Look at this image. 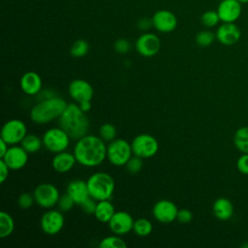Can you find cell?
I'll return each mask as SVG.
<instances>
[{
  "label": "cell",
  "mask_w": 248,
  "mask_h": 248,
  "mask_svg": "<svg viewBox=\"0 0 248 248\" xmlns=\"http://www.w3.org/2000/svg\"><path fill=\"white\" fill-rule=\"evenodd\" d=\"M73 153L80 166L96 168L107 159V144L100 136L87 134L77 140Z\"/></svg>",
  "instance_id": "cell-1"
},
{
  "label": "cell",
  "mask_w": 248,
  "mask_h": 248,
  "mask_svg": "<svg viewBox=\"0 0 248 248\" xmlns=\"http://www.w3.org/2000/svg\"><path fill=\"white\" fill-rule=\"evenodd\" d=\"M78 103L68 104L58 118L59 126L67 132L72 140H78L88 134L89 120Z\"/></svg>",
  "instance_id": "cell-2"
},
{
  "label": "cell",
  "mask_w": 248,
  "mask_h": 248,
  "mask_svg": "<svg viewBox=\"0 0 248 248\" xmlns=\"http://www.w3.org/2000/svg\"><path fill=\"white\" fill-rule=\"evenodd\" d=\"M67 105L66 101L58 96L40 100L31 108L30 118L39 125L49 123L60 117Z\"/></svg>",
  "instance_id": "cell-3"
},
{
  "label": "cell",
  "mask_w": 248,
  "mask_h": 248,
  "mask_svg": "<svg viewBox=\"0 0 248 248\" xmlns=\"http://www.w3.org/2000/svg\"><path fill=\"white\" fill-rule=\"evenodd\" d=\"M89 195L95 201L110 200L115 189V182L112 176L104 171L91 174L86 180Z\"/></svg>",
  "instance_id": "cell-4"
},
{
  "label": "cell",
  "mask_w": 248,
  "mask_h": 248,
  "mask_svg": "<svg viewBox=\"0 0 248 248\" xmlns=\"http://www.w3.org/2000/svg\"><path fill=\"white\" fill-rule=\"evenodd\" d=\"M132 156L131 143L124 139L116 138L107 144V159L112 166H126Z\"/></svg>",
  "instance_id": "cell-5"
},
{
  "label": "cell",
  "mask_w": 248,
  "mask_h": 248,
  "mask_svg": "<svg viewBox=\"0 0 248 248\" xmlns=\"http://www.w3.org/2000/svg\"><path fill=\"white\" fill-rule=\"evenodd\" d=\"M42 140L46 149L55 154L67 150L72 139L65 130L58 126L47 129L44 133Z\"/></svg>",
  "instance_id": "cell-6"
},
{
  "label": "cell",
  "mask_w": 248,
  "mask_h": 248,
  "mask_svg": "<svg viewBox=\"0 0 248 248\" xmlns=\"http://www.w3.org/2000/svg\"><path fill=\"white\" fill-rule=\"evenodd\" d=\"M133 155L147 159L155 156L159 150V143L155 137L149 134H140L131 141Z\"/></svg>",
  "instance_id": "cell-7"
},
{
  "label": "cell",
  "mask_w": 248,
  "mask_h": 248,
  "mask_svg": "<svg viewBox=\"0 0 248 248\" xmlns=\"http://www.w3.org/2000/svg\"><path fill=\"white\" fill-rule=\"evenodd\" d=\"M33 196L35 202L42 208L49 209L54 207L60 198V193L57 187L52 183H41L39 184L34 192Z\"/></svg>",
  "instance_id": "cell-8"
},
{
  "label": "cell",
  "mask_w": 248,
  "mask_h": 248,
  "mask_svg": "<svg viewBox=\"0 0 248 248\" xmlns=\"http://www.w3.org/2000/svg\"><path fill=\"white\" fill-rule=\"evenodd\" d=\"M27 135V127L20 119H10L4 123L0 133V139L9 145H15L21 142Z\"/></svg>",
  "instance_id": "cell-9"
},
{
  "label": "cell",
  "mask_w": 248,
  "mask_h": 248,
  "mask_svg": "<svg viewBox=\"0 0 248 248\" xmlns=\"http://www.w3.org/2000/svg\"><path fill=\"white\" fill-rule=\"evenodd\" d=\"M65 219L63 212L59 209L46 210L41 217V229L42 231L48 235H55L61 232L64 227Z\"/></svg>",
  "instance_id": "cell-10"
},
{
  "label": "cell",
  "mask_w": 248,
  "mask_h": 248,
  "mask_svg": "<svg viewBox=\"0 0 248 248\" xmlns=\"http://www.w3.org/2000/svg\"><path fill=\"white\" fill-rule=\"evenodd\" d=\"M137 52L143 57L155 56L161 48V41L157 35L150 32L142 33L135 43Z\"/></svg>",
  "instance_id": "cell-11"
},
{
  "label": "cell",
  "mask_w": 248,
  "mask_h": 248,
  "mask_svg": "<svg viewBox=\"0 0 248 248\" xmlns=\"http://www.w3.org/2000/svg\"><path fill=\"white\" fill-rule=\"evenodd\" d=\"M177 213V206L170 200H160L156 202L152 208L153 217L163 224H169L176 220Z\"/></svg>",
  "instance_id": "cell-12"
},
{
  "label": "cell",
  "mask_w": 248,
  "mask_h": 248,
  "mask_svg": "<svg viewBox=\"0 0 248 248\" xmlns=\"http://www.w3.org/2000/svg\"><path fill=\"white\" fill-rule=\"evenodd\" d=\"M68 92L70 97L78 104L82 101H91L94 95L93 86L82 78L72 80L69 84Z\"/></svg>",
  "instance_id": "cell-13"
},
{
  "label": "cell",
  "mask_w": 248,
  "mask_h": 248,
  "mask_svg": "<svg viewBox=\"0 0 248 248\" xmlns=\"http://www.w3.org/2000/svg\"><path fill=\"white\" fill-rule=\"evenodd\" d=\"M28 152L21 145H10L6 154L1 158L12 170H18L28 162Z\"/></svg>",
  "instance_id": "cell-14"
},
{
  "label": "cell",
  "mask_w": 248,
  "mask_h": 248,
  "mask_svg": "<svg viewBox=\"0 0 248 248\" xmlns=\"http://www.w3.org/2000/svg\"><path fill=\"white\" fill-rule=\"evenodd\" d=\"M151 18L153 27L161 33H170L177 27V17L170 10H158Z\"/></svg>",
  "instance_id": "cell-15"
},
{
  "label": "cell",
  "mask_w": 248,
  "mask_h": 248,
  "mask_svg": "<svg viewBox=\"0 0 248 248\" xmlns=\"http://www.w3.org/2000/svg\"><path fill=\"white\" fill-rule=\"evenodd\" d=\"M134 222L135 220L130 213L126 211H115L108 224L113 233L122 236L133 231Z\"/></svg>",
  "instance_id": "cell-16"
},
{
  "label": "cell",
  "mask_w": 248,
  "mask_h": 248,
  "mask_svg": "<svg viewBox=\"0 0 248 248\" xmlns=\"http://www.w3.org/2000/svg\"><path fill=\"white\" fill-rule=\"evenodd\" d=\"M217 13L222 22H235L242 11V4L237 0H220Z\"/></svg>",
  "instance_id": "cell-17"
},
{
  "label": "cell",
  "mask_w": 248,
  "mask_h": 248,
  "mask_svg": "<svg viewBox=\"0 0 248 248\" xmlns=\"http://www.w3.org/2000/svg\"><path fill=\"white\" fill-rule=\"evenodd\" d=\"M215 35L216 40L220 44L224 46H232L239 41L241 32L234 22H223L218 26Z\"/></svg>",
  "instance_id": "cell-18"
},
{
  "label": "cell",
  "mask_w": 248,
  "mask_h": 248,
  "mask_svg": "<svg viewBox=\"0 0 248 248\" xmlns=\"http://www.w3.org/2000/svg\"><path fill=\"white\" fill-rule=\"evenodd\" d=\"M19 86L26 95H37L42 90L43 81L40 75L36 72L29 71L22 75L19 80Z\"/></svg>",
  "instance_id": "cell-19"
},
{
  "label": "cell",
  "mask_w": 248,
  "mask_h": 248,
  "mask_svg": "<svg viewBox=\"0 0 248 248\" xmlns=\"http://www.w3.org/2000/svg\"><path fill=\"white\" fill-rule=\"evenodd\" d=\"M66 193L69 194L76 202V204L78 205H80L84 201L90 198L87 182L80 178L71 180L67 185Z\"/></svg>",
  "instance_id": "cell-20"
},
{
  "label": "cell",
  "mask_w": 248,
  "mask_h": 248,
  "mask_svg": "<svg viewBox=\"0 0 248 248\" xmlns=\"http://www.w3.org/2000/svg\"><path fill=\"white\" fill-rule=\"evenodd\" d=\"M76 163L78 162L74 153L65 150L55 153L51 161V166L56 172L66 173L75 167Z\"/></svg>",
  "instance_id": "cell-21"
},
{
  "label": "cell",
  "mask_w": 248,
  "mask_h": 248,
  "mask_svg": "<svg viewBox=\"0 0 248 248\" xmlns=\"http://www.w3.org/2000/svg\"><path fill=\"white\" fill-rule=\"evenodd\" d=\"M212 211L218 220L227 221L231 219L233 214V205L229 199L218 198L213 202Z\"/></svg>",
  "instance_id": "cell-22"
},
{
  "label": "cell",
  "mask_w": 248,
  "mask_h": 248,
  "mask_svg": "<svg viewBox=\"0 0 248 248\" xmlns=\"http://www.w3.org/2000/svg\"><path fill=\"white\" fill-rule=\"evenodd\" d=\"M115 213V209L113 204L109 202V200L98 201L96 209L94 212L95 218L101 223H108L113 214Z\"/></svg>",
  "instance_id": "cell-23"
},
{
  "label": "cell",
  "mask_w": 248,
  "mask_h": 248,
  "mask_svg": "<svg viewBox=\"0 0 248 248\" xmlns=\"http://www.w3.org/2000/svg\"><path fill=\"white\" fill-rule=\"evenodd\" d=\"M15 230V221L11 214L6 211L0 212V237L10 236Z\"/></svg>",
  "instance_id": "cell-24"
},
{
  "label": "cell",
  "mask_w": 248,
  "mask_h": 248,
  "mask_svg": "<svg viewBox=\"0 0 248 248\" xmlns=\"http://www.w3.org/2000/svg\"><path fill=\"white\" fill-rule=\"evenodd\" d=\"M233 144L241 153H248V127H240L235 131Z\"/></svg>",
  "instance_id": "cell-25"
},
{
  "label": "cell",
  "mask_w": 248,
  "mask_h": 248,
  "mask_svg": "<svg viewBox=\"0 0 248 248\" xmlns=\"http://www.w3.org/2000/svg\"><path fill=\"white\" fill-rule=\"evenodd\" d=\"M20 145L28 152V153H36L38 152L43 144V140L39 138L35 134H27L24 139L21 140Z\"/></svg>",
  "instance_id": "cell-26"
},
{
  "label": "cell",
  "mask_w": 248,
  "mask_h": 248,
  "mask_svg": "<svg viewBox=\"0 0 248 248\" xmlns=\"http://www.w3.org/2000/svg\"><path fill=\"white\" fill-rule=\"evenodd\" d=\"M152 230H153V225L146 218H139L134 222L133 232L139 236H141V237L147 236L152 232Z\"/></svg>",
  "instance_id": "cell-27"
},
{
  "label": "cell",
  "mask_w": 248,
  "mask_h": 248,
  "mask_svg": "<svg viewBox=\"0 0 248 248\" xmlns=\"http://www.w3.org/2000/svg\"><path fill=\"white\" fill-rule=\"evenodd\" d=\"M99 246L101 248H126L127 244L121 237V235L113 233L111 235L104 237L100 241Z\"/></svg>",
  "instance_id": "cell-28"
},
{
  "label": "cell",
  "mask_w": 248,
  "mask_h": 248,
  "mask_svg": "<svg viewBox=\"0 0 248 248\" xmlns=\"http://www.w3.org/2000/svg\"><path fill=\"white\" fill-rule=\"evenodd\" d=\"M88 50H89L88 43L83 39H78L73 43L70 48V53L73 57L80 58L85 56L88 53Z\"/></svg>",
  "instance_id": "cell-29"
},
{
  "label": "cell",
  "mask_w": 248,
  "mask_h": 248,
  "mask_svg": "<svg viewBox=\"0 0 248 248\" xmlns=\"http://www.w3.org/2000/svg\"><path fill=\"white\" fill-rule=\"evenodd\" d=\"M216 40L215 33L209 31V30H202L200 31L195 38V41L198 46L202 47H207L213 44V42Z\"/></svg>",
  "instance_id": "cell-30"
},
{
  "label": "cell",
  "mask_w": 248,
  "mask_h": 248,
  "mask_svg": "<svg viewBox=\"0 0 248 248\" xmlns=\"http://www.w3.org/2000/svg\"><path fill=\"white\" fill-rule=\"evenodd\" d=\"M99 136L106 142H109L116 139L117 130L116 127L111 123H104L99 129Z\"/></svg>",
  "instance_id": "cell-31"
},
{
  "label": "cell",
  "mask_w": 248,
  "mask_h": 248,
  "mask_svg": "<svg viewBox=\"0 0 248 248\" xmlns=\"http://www.w3.org/2000/svg\"><path fill=\"white\" fill-rule=\"evenodd\" d=\"M220 17L217 13V11L213 10H208L205 11L202 16H201V22L203 26L207 28H211L216 26L220 22Z\"/></svg>",
  "instance_id": "cell-32"
},
{
  "label": "cell",
  "mask_w": 248,
  "mask_h": 248,
  "mask_svg": "<svg viewBox=\"0 0 248 248\" xmlns=\"http://www.w3.org/2000/svg\"><path fill=\"white\" fill-rule=\"evenodd\" d=\"M142 165H143V163H142V158L138 157V156H136V155H133V156L129 159V161L127 162V164H126V169H127V170H128L130 173L135 174V173H138V172H140V171L141 170Z\"/></svg>",
  "instance_id": "cell-33"
},
{
  "label": "cell",
  "mask_w": 248,
  "mask_h": 248,
  "mask_svg": "<svg viewBox=\"0 0 248 248\" xmlns=\"http://www.w3.org/2000/svg\"><path fill=\"white\" fill-rule=\"evenodd\" d=\"M76 204V202H74V200L71 198V196L69 194H63L62 196H60L59 201L57 202V206L58 209L61 210L62 212H67L70 211L74 205Z\"/></svg>",
  "instance_id": "cell-34"
},
{
  "label": "cell",
  "mask_w": 248,
  "mask_h": 248,
  "mask_svg": "<svg viewBox=\"0 0 248 248\" xmlns=\"http://www.w3.org/2000/svg\"><path fill=\"white\" fill-rule=\"evenodd\" d=\"M34 202H35V199L33 194H30L27 192L20 194L17 199V204L21 209L30 208Z\"/></svg>",
  "instance_id": "cell-35"
},
{
  "label": "cell",
  "mask_w": 248,
  "mask_h": 248,
  "mask_svg": "<svg viewBox=\"0 0 248 248\" xmlns=\"http://www.w3.org/2000/svg\"><path fill=\"white\" fill-rule=\"evenodd\" d=\"M114 50L119 54H125L128 53L131 49V43L129 40L125 38H119L117 39L113 44Z\"/></svg>",
  "instance_id": "cell-36"
},
{
  "label": "cell",
  "mask_w": 248,
  "mask_h": 248,
  "mask_svg": "<svg viewBox=\"0 0 248 248\" xmlns=\"http://www.w3.org/2000/svg\"><path fill=\"white\" fill-rule=\"evenodd\" d=\"M236 168L239 172L248 174V153H242L236 161Z\"/></svg>",
  "instance_id": "cell-37"
},
{
  "label": "cell",
  "mask_w": 248,
  "mask_h": 248,
  "mask_svg": "<svg viewBox=\"0 0 248 248\" xmlns=\"http://www.w3.org/2000/svg\"><path fill=\"white\" fill-rule=\"evenodd\" d=\"M96 205H97V201H95L90 197L80 204V207L82 211L85 212L86 214H94Z\"/></svg>",
  "instance_id": "cell-38"
},
{
  "label": "cell",
  "mask_w": 248,
  "mask_h": 248,
  "mask_svg": "<svg viewBox=\"0 0 248 248\" xmlns=\"http://www.w3.org/2000/svg\"><path fill=\"white\" fill-rule=\"evenodd\" d=\"M193 219V213L186 208H182L178 210L177 213V217L176 220L182 224H187L189 222H191Z\"/></svg>",
  "instance_id": "cell-39"
},
{
  "label": "cell",
  "mask_w": 248,
  "mask_h": 248,
  "mask_svg": "<svg viewBox=\"0 0 248 248\" xmlns=\"http://www.w3.org/2000/svg\"><path fill=\"white\" fill-rule=\"evenodd\" d=\"M137 26L140 30L141 31H147L149 30L151 27H153V22H152V18L149 17H142L140 18L137 22Z\"/></svg>",
  "instance_id": "cell-40"
},
{
  "label": "cell",
  "mask_w": 248,
  "mask_h": 248,
  "mask_svg": "<svg viewBox=\"0 0 248 248\" xmlns=\"http://www.w3.org/2000/svg\"><path fill=\"white\" fill-rule=\"evenodd\" d=\"M9 172H10V168L2 159H0V183L1 184H3L7 180L9 176Z\"/></svg>",
  "instance_id": "cell-41"
},
{
  "label": "cell",
  "mask_w": 248,
  "mask_h": 248,
  "mask_svg": "<svg viewBox=\"0 0 248 248\" xmlns=\"http://www.w3.org/2000/svg\"><path fill=\"white\" fill-rule=\"evenodd\" d=\"M38 97H40V100H44V99H48V98H51V97H55L57 95H55L54 91L53 90H50V89H46V90H41L40 93L37 94Z\"/></svg>",
  "instance_id": "cell-42"
},
{
  "label": "cell",
  "mask_w": 248,
  "mask_h": 248,
  "mask_svg": "<svg viewBox=\"0 0 248 248\" xmlns=\"http://www.w3.org/2000/svg\"><path fill=\"white\" fill-rule=\"evenodd\" d=\"M9 146L10 145L5 140L0 139V158H2L6 154V152L9 149Z\"/></svg>",
  "instance_id": "cell-43"
},
{
  "label": "cell",
  "mask_w": 248,
  "mask_h": 248,
  "mask_svg": "<svg viewBox=\"0 0 248 248\" xmlns=\"http://www.w3.org/2000/svg\"><path fill=\"white\" fill-rule=\"evenodd\" d=\"M78 106L79 108L84 111V112H87L90 110L91 107H92V103L91 101H82L80 103H78Z\"/></svg>",
  "instance_id": "cell-44"
},
{
  "label": "cell",
  "mask_w": 248,
  "mask_h": 248,
  "mask_svg": "<svg viewBox=\"0 0 248 248\" xmlns=\"http://www.w3.org/2000/svg\"><path fill=\"white\" fill-rule=\"evenodd\" d=\"M237 1H239L241 4H246V3H248V0H237Z\"/></svg>",
  "instance_id": "cell-45"
},
{
  "label": "cell",
  "mask_w": 248,
  "mask_h": 248,
  "mask_svg": "<svg viewBox=\"0 0 248 248\" xmlns=\"http://www.w3.org/2000/svg\"><path fill=\"white\" fill-rule=\"evenodd\" d=\"M243 247H245V248H248V242H247V243H245V244H243Z\"/></svg>",
  "instance_id": "cell-46"
},
{
  "label": "cell",
  "mask_w": 248,
  "mask_h": 248,
  "mask_svg": "<svg viewBox=\"0 0 248 248\" xmlns=\"http://www.w3.org/2000/svg\"><path fill=\"white\" fill-rule=\"evenodd\" d=\"M219 1H220V0H219Z\"/></svg>",
  "instance_id": "cell-47"
}]
</instances>
